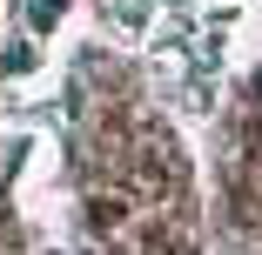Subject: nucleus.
I'll use <instances>...</instances> for the list:
<instances>
[{
  "label": "nucleus",
  "instance_id": "nucleus-1",
  "mask_svg": "<svg viewBox=\"0 0 262 255\" xmlns=\"http://www.w3.org/2000/svg\"><path fill=\"white\" fill-rule=\"evenodd\" d=\"M61 14V0H34V20H54Z\"/></svg>",
  "mask_w": 262,
  "mask_h": 255
}]
</instances>
